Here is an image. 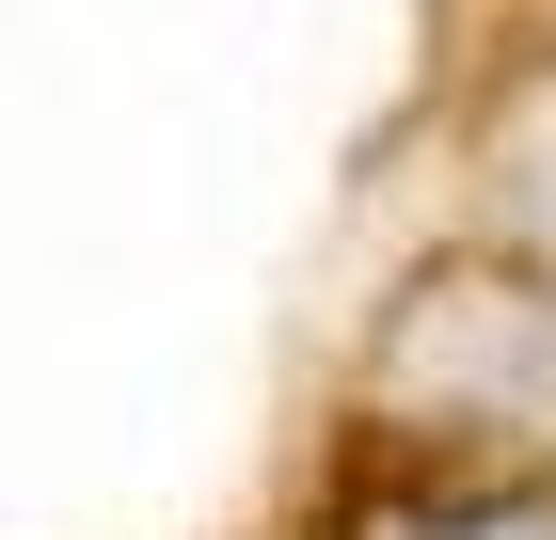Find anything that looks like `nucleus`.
I'll return each instance as SVG.
<instances>
[{
  "label": "nucleus",
  "mask_w": 556,
  "mask_h": 540,
  "mask_svg": "<svg viewBox=\"0 0 556 540\" xmlns=\"http://www.w3.org/2000/svg\"><path fill=\"white\" fill-rule=\"evenodd\" d=\"M429 540H556L541 508H477V525H429Z\"/></svg>",
  "instance_id": "nucleus-1"
}]
</instances>
